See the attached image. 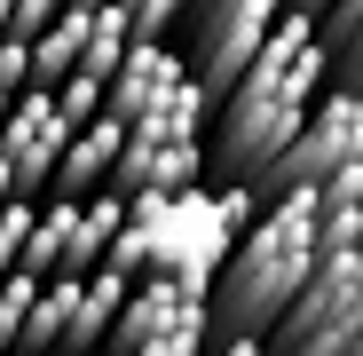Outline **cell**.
Listing matches in <instances>:
<instances>
[{
    "mask_svg": "<svg viewBox=\"0 0 363 356\" xmlns=\"http://www.w3.org/2000/svg\"><path fill=\"white\" fill-rule=\"evenodd\" d=\"M316 269V190H277L261 206V222L221 254L213 285H206V325L213 333H269L284 317V301Z\"/></svg>",
    "mask_w": 363,
    "mask_h": 356,
    "instance_id": "obj_1",
    "label": "cell"
},
{
    "mask_svg": "<svg viewBox=\"0 0 363 356\" xmlns=\"http://www.w3.org/2000/svg\"><path fill=\"white\" fill-rule=\"evenodd\" d=\"M229 246H237V237H229L213 190L190 183V190H174V198H127V230L103 246L95 269H118L127 285L135 277H174V285H198L206 293Z\"/></svg>",
    "mask_w": 363,
    "mask_h": 356,
    "instance_id": "obj_2",
    "label": "cell"
},
{
    "mask_svg": "<svg viewBox=\"0 0 363 356\" xmlns=\"http://www.w3.org/2000/svg\"><path fill=\"white\" fill-rule=\"evenodd\" d=\"M363 325V246L347 254H324L308 269V285L284 301V317L261 333L269 356H340Z\"/></svg>",
    "mask_w": 363,
    "mask_h": 356,
    "instance_id": "obj_3",
    "label": "cell"
},
{
    "mask_svg": "<svg viewBox=\"0 0 363 356\" xmlns=\"http://www.w3.org/2000/svg\"><path fill=\"white\" fill-rule=\"evenodd\" d=\"M347 166H363V95H355V87H324V95L308 103V127L292 135V151L261 174V198H277V190H316L324 174H347Z\"/></svg>",
    "mask_w": 363,
    "mask_h": 356,
    "instance_id": "obj_4",
    "label": "cell"
},
{
    "mask_svg": "<svg viewBox=\"0 0 363 356\" xmlns=\"http://www.w3.org/2000/svg\"><path fill=\"white\" fill-rule=\"evenodd\" d=\"M292 9V0H198V16H190V32H198V64H190V80L206 87V95H229V80L253 64V48L269 40V24Z\"/></svg>",
    "mask_w": 363,
    "mask_h": 356,
    "instance_id": "obj_5",
    "label": "cell"
},
{
    "mask_svg": "<svg viewBox=\"0 0 363 356\" xmlns=\"http://www.w3.org/2000/svg\"><path fill=\"white\" fill-rule=\"evenodd\" d=\"M64 143H72V127L55 119V95L48 87H24L9 103V127H0V158H9V174H16V198H40L48 190Z\"/></svg>",
    "mask_w": 363,
    "mask_h": 356,
    "instance_id": "obj_6",
    "label": "cell"
},
{
    "mask_svg": "<svg viewBox=\"0 0 363 356\" xmlns=\"http://www.w3.org/2000/svg\"><path fill=\"white\" fill-rule=\"evenodd\" d=\"M174 325H206V293L174 285V277H135L127 301H118V325H111V356H135V348L166 340Z\"/></svg>",
    "mask_w": 363,
    "mask_h": 356,
    "instance_id": "obj_7",
    "label": "cell"
},
{
    "mask_svg": "<svg viewBox=\"0 0 363 356\" xmlns=\"http://www.w3.org/2000/svg\"><path fill=\"white\" fill-rule=\"evenodd\" d=\"M174 80H190V55L166 48V40H135L127 55H118V72L103 80V111L118 119V127H135V119H143Z\"/></svg>",
    "mask_w": 363,
    "mask_h": 356,
    "instance_id": "obj_8",
    "label": "cell"
},
{
    "mask_svg": "<svg viewBox=\"0 0 363 356\" xmlns=\"http://www.w3.org/2000/svg\"><path fill=\"white\" fill-rule=\"evenodd\" d=\"M190 183H206V143H127L103 190H118V198H174Z\"/></svg>",
    "mask_w": 363,
    "mask_h": 356,
    "instance_id": "obj_9",
    "label": "cell"
},
{
    "mask_svg": "<svg viewBox=\"0 0 363 356\" xmlns=\"http://www.w3.org/2000/svg\"><path fill=\"white\" fill-rule=\"evenodd\" d=\"M118 151H127V127H118L111 111H95L87 127L64 143V158H55V174H48V190H40V198H64V206H79L87 190H103V183H111Z\"/></svg>",
    "mask_w": 363,
    "mask_h": 356,
    "instance_id": "obj_10",
    "label": "cell"
},
{
    "mask_svg": "<svg viewBox=\"0 0 363 356\" xmlns=\"http://www.w3.org/2000/svg\"><path fill=\"white\" fill-rule=\"evenodd\" d=\"M347 246H363V166L316 183V261L347 254Z\"/></svg>",
    "mask_w": 363,
    "mask_h": 356,
    "instance_id": "obj_11",
    "label": "cell"
},
{
    "mask_svg": "<svg viewBox=\"0 0 363 356\" xmlns=\"http://www.w3.org/2000/svg\"><path fill=\"white\" fill-rule=\"evenodd\" d=\"M206 111H213V95H206L198 80H174V87L135 119V127H127V143H198Z\"/></svg>",
    "mask_w": 363,
    "mask_h": 356,
    "instance_id": "obj_12",
    "label": "cell"
},
{
    "mask_svg": "<svg viewBox=\"0 0 363 356\" xmlns=\"http://www.w3.org/2000/svg\"><path fill=\"white\" fill-rule=\"evenodd\" d=\"M118 301H127V277H118V269H87V277H79V309H72V340H64V356H79V348L111 340Z\"/></svg>",
    "mask_w": 363,
    "mask_h": 356,
    "instance_id": "obj_13",
    "label": "cell"
},
{
    "mask_svg": "<svg viewBox=\"0 0 363 356\" xmlns=\"http://www.w3.org/2000/svg\"><path fill=\"white\" fill-rule=\"evenodd\" d=\"M72 309H79V277H48V285L32 293V309H24L16 348H64V340H72Z\"/></svg>",
    "mask_w": 363,
    "mask_h": 356,
    "instance_id": "obj_14",
    "label": "cell"
},
{
    "mask_svg": "<svg viewBox=\"0 0 363 356\" xmlns=\"http://www.w3.org/2000/svg\"><path fill=\"white\" fill-rule=\"evenodd\" d=\"M79 40H87V9H64L40 40H24L32 48V87H64L72 64H79Z\"/></svg>",
    "mask_w": 363,
    "mask_h": 356,
    "instance_id": "obj_15",
    "label": "cell"
},
{
    "mask_svg": "<svg viewBox=\"0 0 363 356\" xmlns=\"http://www.w3.org/2000/svg\"><path fill=\"white\" fill-rule=\"evenodd\" d=\"M135 48V32H127V16L118 9H87V40H79V64H72V80H111L118 72V55Z\"/></svg>",
    "mask_w": 363,
    "mask_h": 356,
    "instance_id": "obj_16",
    "label": "cell"
},
{
    "mask_svg": "<svg viewBox=\"0 0 363 356\" xmlns=\"http://www.w3.org/2000/svg\"><path fill=\"white\" fill-rule=\"evenodd\" d=\"M118 16H127V32L135 40H166L182 16H190V0H111Z\"/></svg>",
    "mask_w": 363,
    "mask_h": 356,
    "instance_id": "obj_17",
    "label": "cell"
},
{
    "mask_svg": "<svg viewBox=\"0 0 363 356\" xmlns=\"http://www.w3.org/2000/svg\"><path fill=\"white\" fill-rule=\"evenodd\" d=\"M32 293H40V277H24V269H9V277H0V356L16 348V333H24V309H32Z\"/></svg>",
    "mask_w": 363,
    "mask_h": 356,
    "instance_id": "obj_18",
    "label": "cell"
},
{
    "mask_svg": "<svg viewBox=\"0 0 363 356\" xmlns=\"http://www.w3.org/2000/svg\"><path fill=\"white\" fill-rule=\"evenodd\" d=\"M48 95H55V119H64L72 135H79L87 119L103 111V87H95V80H64V87H48Z\"/></svg>",
    "mask_w": 363,
    "mask_h": 356,
    "instance_id": "obj_19",
    "label": "cell"
},
{
    "mask_svg": "<svg viewBox=\"0 0 363 356\" xmlns=\"http://www.w3.org/2000/svg\"><path fill=\"white\" fill-rule=\"evenodd\" d=\"M32 214H40V198H16V206H0V277L16 269L24 237H32Z\"/></svg>",
    "mask_w": 363,
    "mask_h": 356,
    "instance_id": "obj_20",
    "label": "cell"
},
{
    "mask_svg": "<svg viewBox=\"0 0 363 356\" xmlns=\"http://www.w3.org/2000/svg\"><path fill=\"white\" fill-rule=\"evenodd\" d=\"M324 55H332V80H340V87H355V95H363V24H355V32H347V40H340V48H324Z\"/></svg>",
    "mask_w": 363,
    "mask_h": 356,
    "instance_id": "obj_21",
    "label": "cell"
},
{
    "mask_svg": "<svg viewBox=\"0 0 363 356\" xmlns=\"http://www.w3.org/2000/svg\"><path fill=\"white\" fill-rule=\"evenodd\" d=\"M24 87H32V48L0 40V95H24Z\"/></svg>",
    "mask_w": 363,
    "mask_h": 356,
    "instance_id": "obj_22",
    "label": "cell"
},
{
    "mask_svg": "<svg viewBox=\"0 0 363 356\" xmlns=\"http://www.w3.org/2000/svg\"><path fill=\"white\" fill-rule=\"evenodd\" d=\"M206 356H269V348H261V333H213Z\"/></svg>",
    "mask_w": 363,
    "mask_h": 356,
    "instance_id": "obj_23",
    "label": "cell"
},
{
    "mask_svg": "<svg viewBox=\"0 0 363 356\" xmlns=\"http://www.w3.org/2000/svg\"><path fill=\"white\" fill-rule=\"evenodd\" d=\"M0 206H16V174H9V158H0Z\"/></svg>",
    "mask_w": 363,
    "mask_h": 356,
    "instance_id": "obj_24",
    "label": "cell"
},
{
    "mask_svg": "<svg viewBox=\"0 0 363 356\" xmlns=\"http://www.w3.org/2000/svg\"><path fill=\"white\" fill-rule=\"evenodd\" d=\"M9 356H64V348H9Z\"/></svg>",
    "mask_w": 363,
    "mask_h": 356,
    "instance_id": "obj_25",
    "label": "cell"
},
{
    "mask_svg": "<svg viewBox=\"0 0 363 356\" xmlns=\"http://www.w3.org/2000/svg\"><path fill=\"white\" fill-rule=\"evenodd\" d=\"M340 356H363V325H355V340H347V348H340Z\"/></svg>",
    "mask_w": 363,
    "mask_h": 356,
    "instance_id": "obj_26",
    "label": "cell"
},
{
    "mask_svg": "<svg viewBox=\"0 0 363 356\" xmlns=\"http://www.w3.org/2000/svg\"><path fill=\"white\" fill-rule=\"evenodd\" d=\"M9 9H16V0H0V32H9Z\"/></svg>",
    "mask_w": 363,
    "mask_h": 356,
    "instance_id": "obj_27",
    "label": "cell"
},
{
    "mask_svg": "<svg viewBox=\"0 0 363 356\" xmlns=\"http://www.w3.org/2000/svg\"><path fill=\"white\" fill-rule=\"evenodd\" d=\"M9 103H16V95H0V127H9Z\"/></svg>",
    "mask_w": 363,
    "mask_h": 356,
    "instance_id": "obj_28",
    "label": "cell"
},
{
    "mask_svg": "<svg viewBox=\"0 0 363 356\" xmlns=\"http://www.w3.org/2000/svg\"><path fill=\"white\" fill-rule=\"evenodd\" d=\"M72 9H111V0H72Z\"/></svg>",
    "mask_w": 363,
    "mask_h": 356,
    "instance_id": "obj_29",
    "label": "cell"
}]
</instances>
